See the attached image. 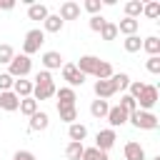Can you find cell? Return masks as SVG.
<instances>
[{
	"instance_id": "9",
	"label": "cell",
	"mask_w": 160,
	"mask_h": 160,
	"mask_svg": "<svg viewBox=\"0 0 160 160\" xmlns=\"http://www.w3.org/2000/svg\"><path fill=\"white\" fill-rule=\"evenodd\" d=\"M60 20L65 22V20H78L80 18V5L78 2H72V0H65L62 5H60Z\"/></svg>"
},
{
	"instance_id": "1",
	"label": "cell",
	"mask_w": 160,
	"mask_h": 160,
	"mask_svg": "<svg viewBox=\"0 0 160 160\" xmlns=\"http://www.w3.org/2000/svg\"><path fill=\"white\" fill-rule=\"evenodd\" d=\"M55 82H52V75L48 70L38 72L35 75V82H32V100H50L55 95Z\"/></svg>"
},
{
	"instance_id": "40",
	"label": "cell",
	"mask_w": 160,
	"mask_h": 160,
	"mask_svg": "<svg viewBox=\"0 0 160 160\" xmlns=\"http://www.w3.org/2000/svg\"><path fill=\"white\" fill-rule=\"evenodd\" d=\"M12 160H35V155H32L30 150H18V152L12 155Z\"/></svg>"
},
{
	"instance_id": "15",
	"label": "cell",
	"mask_w": 160,
	"mask_h": 160,
	"mask_svg": "<svg viewBox=\"0 0 160 160\" xmlns=\"http://www.w3.org/2000/svg\"><path fill=\"white\" fill-rule=\"evenodd\" d=\"M18 105H20V98H18L12 90H8V92H0V108H2V110L12 112V110H18Z\"/></svg>"
},
{
	"instance_id": "41",
	"label": "cell",
	"mask_w": 160,
	"mask_h": 160,
	"mask_svg": "<svg viewBox=\"0 0 160 160\" xmlns=\"http://www.w3.org/2000/svg\"><path fill=\"white\" fill-rule=\"evenodd\" d=\"M15 8V0H0V10H12Z\"/></svg>"
},
{
	"instance_id": "27",
	"label": "cell",
	"mask_w": 160,
	"mask_h": 160,
	"mask_svg": "<svg viewBox=\"0 0 160 160\" xmlns=\"http://www.w3.org/2000/svg\"><path fill=\"white\" fill-rule=\"evenodd\" d=\"M108 110H110L108 100H92V105H90V115L92 118H105Z\"/></svg>"
},
{
	"instance_id": "42",
	"label": "cell",
	"mask_w": 160,
	"mask_h": 160,
	"mask_svg": "<svg viewBox=\"0 0 160 160\" xmlns=\"http://www.w3.org/2000/svg\"><path fill=\"white\" fill-rule=\"evenodd\" d=\"M152 160H160V155H155V158H152Z\"/></svg>"
},
{
	"instance_id": "8",
	"label": "cell",
	"mask_w": 160,
	"mask_h": 160,
	"mask_svg": "<svg viewBox=\"0 0 160 160\" xmlns=\"http://www.w3.org/2000/svg\"><path fill=\"white\" fill-rule=\"evenodd\" d=\"M98 65H100V58H95V55H82V58L78 60V65H75V68H78L85 78H88V75H92V78H95Z\"/></svg>"
},
{
	"instance_id": "6",
	"label": "cell",
	"mask_w": 160,
	"mask_h": 160,
	"mask_svg": "<svg viewBox=\"0 0 160 160\" xmlns=\"http://www.w3.org/2000/svg\"><path fill=\"white\" fill-rule=\"evenodd\" d=\"M155 102H158V88L155 85H145L140 98H138V105H140L138 110H148L150 112V108H155Z\"/></svg>"
},
{
	"instance_id": "25",
	"label": "cell",
	"mask_w": 160,
	"mask_h": 160,
	"mask_svg": "<svg viewBox=\"0 0 160 160\" xmlns=\"http://www.w3.org/2000/svg\"><path fill=\"white\" fill-rule=\"evenodd\" d=\"M18 110H20L22 115L32 118V115L38 112V100H32V98H22V100H20V105H18Z\"/></svg>"
},
{
	"instance_id": "13",
	"label": "cell",
	"mask_w": 160,
	"mask_h": 160,
	"mask_svg": "<svg viewBox=\"0 0 160 160\" xmlns=\"http://www.w3.org/2000/svg\"><path fill=\"white\" fill-rule=\"evenodd\" d=\"M125 160H145V148L135 140L125 142Z\"/></svg>"
},
{
	"instance_id": "33",
	"label": "cell",
	"mask_w": 160,
	"mask_h": 160,
	"mask_svg": "<svg viewBox=\"0 0 160 160\" xmlns=\"http://www.w3.org/2000/svg\"><path fill=\"white\" fill-rule=\"evenodd\" d=\"M12 58H15V50H12V45L2 42V45H0V62H5V65H8Z\"/></svg>"
},
{
	"instance_id": "5",
	"label": "cell",
	"mask_w": 160,
	"mask_h": 160,
	"mask_svg": "<svg viewBox=\"0 0 160 160\" xmlns=\"http://www.w3.org/2000/svg\"><path fill=\"white\" fill-rule=\"evenodd\" d=\"M62 80H68V88H78V85H82L85 82V75L75 68V62H65L62 65Z\"/></svg>"
},
{
	"instance_id": "2",
	"label": "cell",
	"mask_w": 160,
	"mask_h": 160,
	"mask_svg": "<svg viewBox=\"0 0 160 160\" xmlns=\"http://www.w3.org/2000/svg\"><path fill=\"white\" fill-rule=\"evenodd\" d=\"M32 70V60L28 58V55H15L10 62H8V75H12V78H25L28 72Z\"/></svg>"
},
{
	"instance_id": "7",
	"label": "cell",
	"mask_w": 160,
	"mask_h": 160,
	"mask_svg": "<svg viewBox=\"0 0 160 160\" xmlns=\"http://www.w3.org/2000/svg\"><path fill=\"white\" fill-rule=\"evenodd\" d=\"M115 140H118V135H115V130H112V128L100 130V132H98V138H95V148H98L100 152H108V150L115 145Z\"/></svg>"
},
{
	"instance_id": "26",
	"label": "cell",
	"mask_w": 160,
	"mask_h": 160,
	"mask_svg": "<svg viewBox=\"0 0 160 160\" xmlns=\"http://www.w3.org/2000/svg\"><path fill=\"white\" fill-rule=\"evenodd\" d=\"M138 15H142V2L140 0H128L125 2V18L138 20Z\"/></svg>"
},
{
	"instance_id": "11",
	"label": "cell",
	"mask_w": 160,
	"mask_h": 160,
	"mask_svg": "<svg viewBox=\"0 0 160 160\" xmlns=\"http://www.w3.org/2000/svg\"><path fill=\"white\" fill-rule=\"evenodd\" d=\"M42 65H45L48 70H58V68H62L65 62H62V55H60L58 50H48V52H42Z\"/></svg>"
},
{
	"instance_id": "21",
	"label": "cell",
	"mask_w": 160,
	"mask_h": 160,
	"mask_svg": "<svg viewBox=\"0 0 160 160\" xmlns=\"http://www.w3.org/2000/svg\"><path fill=\"white\" fill-rule=\"evenodd\" d=\"M58 115H60V120H65L68 125H72L78 120V108L75 105H58Z\"/></svg>"
},
{
	"instance_id": "39",
	"label": "cell",
	"mask_w": 160,
	"mask_h": 160,
	"mask_svg": "<svg viewBox=\"0 0 160 160\" xmlns=\"http://www.w3.org/2000/svg\"><path fill=\"white\" fill-rule=\"evenodd\" d=\"M145 68H148L152 75H158V72H160V55H152V58H148Z\"/></svg>"
},
{
	"instance_id": "20",
	"label": "cell",
	"mask_w": 160,
	"mask_h": 160,
	"mask_svg": "<svg viewBox=\"0 0 160 160\" xmlns=\"http://www.w3.org/2000/svg\"><path fill=\"white\" fill-rule=\"evenodd\" d=\"M55 95H58V105H75V100H78L72 88H60V90H55Z\"/></svg>"
},
{
	"instance_id": "32",
	"label": "cell",
	"mask_w": 160,
	"mask_h": 160,
	"mask_svg": "<svg viewBox=\"0 0 160 160\" xmlns=\"http://www.w3.org/2000/svg\"><path fill=\"white\" fill-rule=\"evenodd\" d=\"M100 38H102V40H115V38H118V25H115V22H105L102 30H100Z\"/></svg>"
},
{
	"instance_id": "16",
	"label": "cell",
	"mask_w": 160,
	"mask_h": 160,
	"mask_svg": "<svg viewBox=\"0 0 160 160\" xmlns=\"http://www.w3.org/2000/svg\"><path fill=\"white\" fill-rule=\"evenodd\" d=\"M138 28H140V20H132V18H122L118 22V32H122L125 38L128 35H138Z\"/></svg>"
},
{
	"instance_id": "17",
	"label": "cell",
	"mask_w": 160,
	"mask_h": 160,
	"mask_svg": "<svg viewBox=\"0 0 160 160\" xmlns=\"http://www.w3.org/2000/svg\"><path fill=\"white\" fill-rule=\"evenodd\" d=\"M50 12H48V5H42V2H30L28 5V18L30 20H45Z\"/></svg>"
},
{
	"instance_id": "12",
	"label": "cell",
	"mask_w": 160,
	"mask_h": 160,
	"mask_svg": "<svg viewBox=\"0 0 160 160\" xmlns=\"http://www.w3.org/2000/svg\"><path fill=\"white\" fill-rule=\"evenodd\" d=\"M95 95H98V100H108V98L115 95V88H112L110 78L108 80H95Z\"/></svg>"
},
{
	"instance_id": "24",
	"label": "cell",
	"mask_w": 160,
	"mask_h": 160,
	"mask_svg": "<svg viewBox=\"0 0 160 160\" xmlns=\"http://www.w3.org/2000/svg\"><path fill=\"white\" fill-rule=\"evenodd\" d=\"M110 82H112L115 92H118V90H125V88L130 85V75H128V72H112V75H110Z\"/></svg>"
},
{
	"instance_id": "34",
	"label": "cell",
	"mask_w": 160,
	"mask_h": 160,
	"mask_svg": "<svg viewBox=\"0 0 160 160\" xmlns=\"http://www.w3.org/2000/svg\"><path fill=\"white\" fill-rule=\"evenodd\" d=\"M128 88H130V92H128V95H130V98L138 102V98H140V92H142L145 82H140V80H130V85H128Z\"/></svg>"
},
{
	"instance_id": "30",
	"label": "cell",
	"mask_w": 160,
	"mask_h": 160,
	"mask_svg": "<svg viewBox=\"0 0 160 160\" xmlns=\"http://www.w3.org/2000/svg\"><path fill=\"white\" fill-rule=\"evenodd\" d=\"M80 160H108V152H100L98 148H85Z\"/></svg>"
},
{
	"instance_id": "36",
	"label": "cell",
	"mask_w": 160,
	"mask_h": 160,
	"mask_svg": "<svg viewBox=\"0 0 160 160\" xmlns=\"http://www.w3.org/2000/svg\"><path fill=\"white\" fill-rule=\"evenodd\" d=\"M12 82H15V78H12V75H8V72H0V92H8V90H12Z\"/></svg>"
},
{
	"instance_id": "35",
	"label": "cell",
	"mask_w": 160,
	"mask_h": 160,
	"mask_svg": "<svg viewBox=\"0 0 160 160\" xmlns=\"http://www.w3.org/2000/svg\"><path fill=\"white\" fill-rule=\"evenodd\" d=\"M120 108L130 115V112H135V110H138V102H135L130 95H122V98H120Z\"/></svg>"
},
{
	"instance_id": "14",
	"label": "cell",
	"mask_w": 160,
	"mask_h": 160,
	"mask_svg": "<svg viewBox=\"0 0 160 160\" xmlns=\"http://www.w3.org/2000/svg\"><path fill=\"white\" fill-rule=\"evenodd\" d=\"M12 92H15L20 100H22V98H32V82L25 80V78H20V80L12 82Z\"/></svg>"
},
{
	"instance_id": "23",
	"label": "cell",
	"mask_w": 160,
	"mask_h": 160,
	"mask_svg": "<svg viewBox=\"0 0 160 160\" xmlns=\"http://www.w3.org/2000/svg\"><path fill=\"white\" fill-rule=\"evenodd\" d=\"M142 50L152 58V55H160V38L158 35H150V38H145L142 40Z\"/></svg>"
},
{
	"instance_id": "10",
	"label": "cell",
	"mask_w": 160,
	"mask_h": 160,
	"mask_svg": "<svg viewBox=\"0 0 160 160\" xmlns=\"http://www.w3.org/2000/svg\"><path fill=\"white\" fill-rule=\"evenodd\" d=\"M105 118H108V122H110V128H112V130H115V128H120V125H125V122H128V112H125V110H122V108H120V105H115V108H110V110H108V115H105Z\"/></svg>"
},
{
	"instance_id": "28",
	"label": "cell",
	"mask_w": 160,
	"mask_h": 160,
	"mask_svg": "<svg viewBox=\"0 0 160 160\" xmlns=\"http://www.w3.org/2000/svg\"><path fill=\"white\" fill-rule=\"evenodd\" d=\"M82 150H85L82 142H68L65 155H68V160H80V158H82Z\"/></svg>"
},
{
	"instance_id": "31",
	"label": "cell",
	"mask_w": 160,
	"mask_h": 160,
	"mask_svg": "<svg viewBox=\"0 0 160 160\" xmlns=\"http://www.w3.org/2000/svg\"><path fill=\"white\" fill-rule=\"evenodd\" d=\"M142 15H148V18H158L160 15V2L158 0H152V2H142Z\"/></svg>"
},
{
	"instance_id": "37",
	"label": "cell",
	"mask_w": 160,
	"mask_h": 160,
	"mask_svg": "<svg viewBox=\"0 0 160 160\" xmlns=\"http://www.w3.org/2000/svg\"><path fill=\"white\" fill-rule=\"evenodd\" d=\"M105 22H108V20H105V18H102V15H92V18H90V22H88V25H90V30H92V32H100V30H102V25H105Z\"/></svg>"
},
{
	"instance_id": "18",
	"label": "cell",
	"mask_w": 160,
	"mask_h": 160,
	"mask_svg": "<svg viewBox=\"0 0 160 160\" xmlns=\"http://www.w3.org/2000/svg\"><path fill=\"white\" fill-rule=\"evenodd\" d=\"M48 125H50V118H48V112H35L32 118H30V130L32 132H38V130H48Z\"/></svg>"
},
{
	"instance_id": "3",
	"label": "cell",
	"mask_w": 160,
	"mask_h": 160,
	"mask_svg": "<svg viewBox=\"0 0 160 160\" xmlns=\"http://www.w3.org/2000/svg\"><path fill=\"white\" fill-rule=\"evenodd\" d=\"M128 120H130L138 130H155V128H158V118H155L152 112H148V110H135V112L128 115Z\"/></svg>"
},
{
	"instance_id": "38",
	"label": "cell",
	"mask_w": 160,
	"mask_h": 160,
	"mask_svg": "<svg viewBox=\"0 0 160 160\" xmlns=\"http://www.w3.org/2000/svg\"><path fill=\"white\" fill-rule=\"evenodd\" d=\"M88 12H92V15H100V8H102V0H85V5H82Z\"/></svg>"
},
{
	"instance_id": "19",
	"label": "cell",
	"mask_w": 160,
	"mask_h": 160,
	"mask_svg": "<svg viewBox=\"0 0 160 160\" xmlns=\"http://www.w3.org/2000/svg\"><path fill=\"white\" fill-rule=\"evenodd\" d=\"M85 135H88V128H85L82 122H72V125L68 128V138H70V142H82Z\"/></svg>"
},
{
	"instance_id": "22",
	"label": "cell",
	"mask_w": 160,
	"mask_h": 160,
	"mask_svg": "<svg viewBox=\"0 0 160 160\" xmlns=\"http://www.w3.org/2000/svg\"><path fill=\"white\" fill-rule=\"evenodd\" d=\"M62 25H65V22L60 20V15H48V18L42 20V28H45L42 32H60Z\"/></svg>"
},
{
	"instance_id": "4",
	"label": "cell",
	"mask_w": 160,
	"mask_h": 160,
	"mask_svg": "<svg viewBox=\"0 0 160 160\" xmlns=\"http://www.w3.org/2000/svg\"><path fill=\"white\" fill-rule=\"evenodd\" d=\"M45 42V32L40 30V28H35V30H28V35H25V40H22V55H32V52H38L40 50V45Z\"/></svg>"
},
{
	"instance_id": "29",
	"label": "cell",
	"mask_w": 160,
	"mask_h": 160,
	"mask_svg": "<svg viewBox=\"0 0 160 160\" xmlns=\"http://www.w3.org/2000/svg\"><path fill=\"white\" fill-rule=\"evenodd\" d=\"M122 45H125V50H128V52H138V50L142 48V40H140L138 35H128V38L122 40Z\"/></svg>"
}]
</instances>
